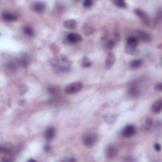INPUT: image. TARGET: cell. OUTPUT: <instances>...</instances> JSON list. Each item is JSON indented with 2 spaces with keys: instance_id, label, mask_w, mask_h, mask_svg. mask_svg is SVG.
I'll return each instance as SVG.
<instances>
[{
  "instance_id": "4dcf8cb0",
  "label": "cell",
  "mask_w": 162,
  "mask_h": 162,
  "mask_svg": "<svg viewBox=\"0 0 162 162\" xmlns=\"http://www.w3.org/2000/svg\"><path fill=\"white\" fill-rule=\"evenodd\" d=\"M44 150L46 151V152H49L51 150V146L49 144H46L44 146Z\"/></svg>"
},
{
  "instance_id": "d6986e66",
  "label": "cell",
  "mask_w": 162,
  "mask_h": 162,
  "mask_svg": "<svg viewBox=\"0 0 162 162\" xmlns=\"http://www.w3.org/2000/svg\"><path fill=\"white\" fill-rule=\"evenodd\" d=\"M103 119H104V121L107 123H108L109 124H113L115 122L116 117V116L114 114H108L107 115H104Z\"/></svg>"
},
{
  "instance_id": "8992f818",
  "label": "cell",
  "mask_w": 162,
  "mask_h": 162,
  "mask_svg": "<svg viewBox=\"0 0 162 162\" xmlns=\"http://www.w3.org/2000/svg\"><path fill=\"white\" fill-rule=\"evenodd\" d=\"M67 40L71 43H79L82 40V37L77 33H70L67 36Z\"/></svg>"
},
{
  "instance_id": "6da1fadb",
  "label": "cell",
  "mask_w": 162,
  "mask_h": 162,
  "mask_svg": "<svg viewBox=\"0 0 162 162\" xmlns=\"http://www.w3.org/2000/svg\"><path fill=\"white\" fill-rule=\"evenodd\" d=\"M55 70L59 72H65L69 70L72 65L70 60L65 55H59L53 58L50 62Z\"/></svg>"
},
{
  "instance_id": "484cf974",
  "label": "cell",
  "mask_w": 162,
  "mask_h": 162,
  "mask_svg": "<svg viewBox=\"0 0 162 162\" xmlns=\"http://www.w3.org/2000/svg\"><path fill=\"white\" fill-rule=\"evenodd\" d=\"M92 65V62L88 58H84L82 61V66L85 68H89Z\"/></svg>"
},
{
  "instance_id": "5bb4252c",
  "label": "cell",
  "mask_w": 162,
  "mask_h": 162,
  "mask_svg": "<svg viewBox=\"0 0 162 162\" xmlns=\"http://www.w3.org/2000/svg\"><path fill=\"white\" fill-rule=\"evenodd\" d=\"M139 40L135 36H130L127 39V46L130 47H137Z\"/></svg>"
},
{
  "instance_id": "4fadbf2b",
  "label": "cell",
  "mask_w": 162,
  "mask_h": 162,
  "mask_svg": "<svg viewBox=\"0 0 162 162\" xmlns=\"http://www.w3.org/2000/svg\"><path fill=\"white\" fill-rule=\"evenodd\" d=\"M162 109V101L161 100L155 101L152 105L151 110L154 114H159Z\"/></svg>"
},
{
  "instance_id": "ffe728a7",
  "label": "cell",
  "mask_w": 162,
  "mask_h": 162,
  "mask_svg": "<svg viewBox=\"0 0 162 162\" xmlns=\"http://www.w3.org/2000/svg\"><path fill=\"white\" fill-rule=\"evenodd\" d=\"M142 63H143V62H142V60L141 59L134 60L130 62V67L131 69H138V68H139V67H141L142 65Z\"/></svg>"
},
{
  "instance_id": "4316f807",
  "label": "cell",
  "mask_w": 162,
  "mask_h": 162,
  "mask_svg": "<svg viewBox=\"0 0 162 162\" xmlns=\"http://www.w3.org/2000/svg\"><path fill=\"white\" fill-rule=\"evenodd\" d=\"M24 32L28 36H32L34 34V33L33 29L31 27H29V26H26V27H24Z\"/></svg>"
},
{
  "instance_id": "1f68e13d",
  "label": "cell",
  "mask_w": 162,
  "mask_h": 162,
  "mask_svg": "<svg viewBox=\"0 0 162 162\" xmlns=\"http://www.w3.org/2000/svg\"><path fill=\"white\" fill-rule=\"evenodd\" d=\"M28 161H34V162H36V160H33V159H30Z\"/></svg>"
},
{
  "instance_id": "7c38bea8",
  "label": "cell",
  "mask_w": 162,
  "mask_h": 162,
  "mask_svg": "<svg viewBox=\"0 0 162 162\" xmlns=\"http://www.w3.org/2000/svg\"><path fill=\"white\" fill-rule=\"evenodd\" d=\"M2 17L6 22H13L17 19V16L12 13L4 12L2 14Z\"/></svg>"
},
{
  "instance_id": "52a82bcc",
  "label": "cell",
  "mask_w": 162,
  "mask_h": 162,
  "mask_svg": "<svg viewBox=\"0 0 162 162\" xmlns=\"http://www.w3.org/2000/svg\"><path fill=\"white\" fill-rule=\"evenodd\" d=\"M115 62V55L113 53H108L107 58L106 59V62H105V66H106L107 69H110V68H112L113 65H114Z\"/></svg>"
},
{
  "instance_id": "83f0119b",
  "label": "cell",
  "mask_w": 162,
  "mask_h": 162,
  "mask_svg": "<svg viewBox=\"0 0 162 162\" xmlns=\"http://www.w3.org/2000/svg\"><path fill=\"white\" fill-rule=\"evenodd\" d=\"M93 5V1L92 0H86L83 2V6L85 8H89Z\"/></svg>"
},
{
  "instance_id": "603a6c76",
  "label": "cell",
  "mask_w": 162,
  "mask_h": 162,
  "mask_svg": "<svg viewBox=\"0 0 162 162\" xmlns=\"http://www.w3.org/2000/svg\"><path fill=\"white\" fill-rule=\"evenodd\" d=\"M153 126V120L151 118H147L146 119L145 123L142 126V129L144 131H148L151 129Z\"/></svg>"
},
{
  "instance_id": "7402d4cb",
  "label": "cell",
  "mask_w": 162,
  "mask_h": 162,
  "mask_svg": "<svg viewBox=\"0 0 162 162\" xmlns=\"http://www.w3.org/2000/svg\"><path fill=\"white\" fill-rule=\"evenodd\" d=\"M116 44V39H108L105 43V48L108 50H111L114 48Z\"/></svg>"
},
{
  "instance_id": "30bf717a",
  "label": "cell",
  "mask_w": 162,
  "mask_h": 162,
  "mask_svg": "<svg viewBox=\"0 0 162 162\" xmlns=\"http://www.w3.org/2000/svg\"><path fill=\"white\" fill-rule=\"evenodd\" d=\"M135 37L138 39L139 41H143V42H148V41H150L151 39L150 36L148 34L143 31L138 32L137 36Z\"/></svg>"
},
{
  "instance_id": "9c48e42d",
  "label": "cell",
  "mask_w": 162,
  "mask_h": 162,
  "mask_svg": "<svg viewBox=\"0 0 162 162\" xmlns=\"http://www.w3.org/2000/svg\"><path fill=\"white\" fill-rule=\"evenodd\" d=\"M14 151V146L11 144H5L1 146L0 151L2 153H5L6 154H10Z\"/></svg>"
},
{
  "instance_id": "5b68a950",
  "label": "cell",
  "mask_w": 162,
  "mask_h": 162,
  "mask_svg": "<svg viewBox=\"0 0 162 162\" xmlns=\"http://www.w3.org/2000/svg\"><path fill=\"white\" fill-rule=\"evenodd\" d=\"M116 154H117V150H116L115 146L110 144L107 147L106 151V156L108 159H113L116 155Z\"/></svg>"
},
{
  "instance_id": "44dd1931",
  "label": "cell",
  "mask_w": 162,
  "mask_h": 162,
  "mask_svg": "<svg viewBox=\"0 0 162 162\" xmlns=\"http://www.w3.org/2000/svg\"><path fill=\"white\" fill-rule=\"evenodd\" d=\"M82 32L86 36H89L94 32V29L88 24H85L82 27Z\"/></svg>"
},
{
  "instance_id": "ac0fdd59",
  "label": "cell",
  "mask_w": 162,
  "mask_h": 162,
  "mask_svg": "<svg viewBox=\"0 0 162 162\" xmlns=\"http://www.w3.org/2000/svg\"><path fill=\"white\" fill-rule=\"evenodd\" d=\"M139 90L138 89V88L137 86H132V87L129 89V91H128V93H129V95L130 96H131L133 98H135L137 97L139 95Z\"/></svg>"
},
{
  "instance_id": "7a4b0ae2",
  "label": "cell",
  "mask_w": 162,
  "mask_h": 162,
  "mask_svg": "<svg viewBox=\"0 0 162 162\" xmlns=\"http://www.w3.org/2000/svg\"><path fill=\"white\" fill-rule=\"evenodd\" d=\"M83 88V84L80 82H76L68 85L65 91L69 95H73V94L79 93Z\"/></svg>"
},
{
  "instance_id": "d4e9b609",
  "label": "cell",
  "mask_w": 162,
  "mask_h": 162,
  "mask_svg": "<svg viewBox=\"0 0 162 162\" xmlns=\"http://www.w3.org/2000/svg\"><path fill=\"white\" fill-rule=\"evenodd\" d=\"M115 5L119 7L120 8H125L127 7V3L123 0H116L114 1Z\"/></svg>"
},
{
  "instance_id": "cb8c5ba5",
  "label": "cell",
  "mask_w": 162,
  "mask_h": 162,
  "mask_svg": "<svg viewBox=\"0 0 162 162\" xmlns=\"http://www.w3.org/2000/svg\"><path fill=\"white\" fill-rule=\"evenodd\" d=\"M126 51L128 54L131 55H137L139 53V50L137 49V47H130L126 46Z\"/></svg>"
},
{
  "instance_id": "9a60e30c",
  "label": "cell",
  "mask_w": 162,
  "mask_h": 162,
  "mask_svg": "<svg viewBox=\"0 0 162 162\" xmlns=\"http://www.w3.org/2000/svg\"><path fill=\"white\" fill-rule=\"evenodd\" d=\"M64 27L69 29H74L77 27V22L74 19H69L66 20L63 23Z\"/></svg>"
},
{
  "instance_id": "2e32d148",
  "label": "cell",
  "mask_w": 162,
  "mask_h": 162,
  "mask_svg": "<svg viewBox=\"0 0 162 162\" xmlns=\"http://www.w3.org/2000/svg\"><path fill=\"white\" fill-rule=\"evenodd\" d=\"M55 135V130L53 128L50 127L45 132V137L47 141H51L54 138Z\"/></svg>"
},
{
  "instance_id": "277c9868",
  "label": "cell",
  "mask_w": 162,
  "mask_h": 162,
  "mask_svg": "<svg viewBox=\"0 0 162 162\" xmlns=\"http://www.w3.org/2000/svg\"><path fill=\"white\" fill-rule=\"evenodd\" d=\"M135 131H136V129H135V127L134 125H129L124 128L122 130V135L124 137L129 138L133 136L135 133Z\"/></svg>"
},
{
  "instance_id": "f1b7e54d",
  "label": "cell",
  "mask_w": 162,
  "mask_h": 162,
  "mask_svg": "<svg viewBox=\"0 0 162 162\" xmlns=\"http://www.w3.org/2000/svg\"><path fill=\"white\" fill-rule=\"evenodd\" d=\"M154 89H155L156 91L159 92H161L162 91V84L161 82H159V83L156 84L155 87H154Z\"/></svg>"
},
{
  "instance_id": "f546056e",
  "label": "cell",
  "mask_w": 162,
  "mask_h": 162,
  "mask_svg": "<svg viewBox=\"0 0 162 162\" xmlns=\"http://www.w3.org/2000/svg\"><path fill=\"white\" fill-rule=\"evenodd\" d=\"M154 149H155V150L157 151H160L161 150V146L158 144V143H156V144H154Z\"/></svg>"
},
{
  "instance_id": "3957f363",
  "label": "cell",
  "mask_w": 162,
  "mask_h": 162,
  "mask_svg": "<svg viewBox=\"0 0 162 162\" xmlns=\"http://www.w3.org/2000/svg\"><path fill=\"white\" fill-rule=\"evenodd\" d=\"M97 141V136L95 134H89L84 137L83 143L86 146L92 147Z\"/></svg>"
},
{
  "instance_id": "8fae6325",
  "label": "cell",
  "mask_w": 162,
  "mask_h": 162,
  "mask_svg": "<svg viewBox=\"0 0 162 162\" xmlns=\"http://www.w3.org/2000/svg\"><path fill=\"white\" fill-rule=\"evenodd\" d=\"M32 8L37 13H42L45 9V4L43 2H36L34 3Z\"/></svg>"
},
{
  "instance_id": "ba28073f",
  "label": "cell",
  "mask_w": 162,
  "mask_h": 162,
  "mask_svg": "<svg viewBox=\"0 0 162 162\" xmlns=\"http://www.w3.org/2000/svg\"><path fill=\"white\" fill-rule=\"evenodd\" d=\"M134 12L135 13V15H137L139 17H141L142 19V21L144 23L146 24V25H148L149 24V18L148 17V16H147V15L143 12V11L141 9H135L134 10Z\"/></svg>"
},
{
  "instance_id": "e0dca14e",
  "label": "cell",
  "mask_w": 162,
  "mask_h": 162,
  "mask_svg": "<svg viewBox=\"0 0 162 162\" xmlns=\"http://www.w3.org/2000/svg\"><path fill=\"white\" fill-rule=\"evenodd\" d=\"M17 61L18 62V64L23 67H27L29 64V59L28 58V56H26L25 55L21 56Z\"/></svg>"
}]
</instances>
